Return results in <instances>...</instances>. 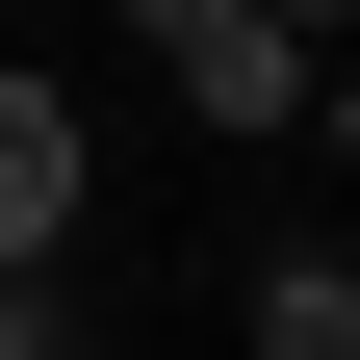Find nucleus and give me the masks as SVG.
Wrapping results in <instances>:
<instances>
[{
	"label": "nucleus",
	"instance_id": "nucleus-1",
	"mask_svg": "<svg viewBox=\"0 0 360 360\" xmlns=\"http://www.w3.org/2000/svg\"><path fill=\"white\" fill-rule=\"evenodd\" d=\"M155 77H180L206 129H309V26H283V0H180V26H155Z\"/></svg>",
	"mask_w": 360,
	"mask_h": 360
},
{
	"label": "nucleus",
	"instance_id": "nucleus-2",
	"mask_svg": "<svg viewBox=\"0 0 360 360\" xmlns=\"http://www.w3.org/2000/svg\"><path fill=\"white\" fill-rule=\"evenodd\" d=\"M52 232H77V77L0 52V257H52Z\"/></svg>",
	"mask_w": 360,
	"mask_h": 360
},
{
	"label": "nucleus",
	"instance_id": "nucleus-3",
	"mask_svg": "<svg viewBox=\"0 0 360 360\" xmlns=\"http://www.w3.org/2000/svg\"><path fill=\"white\" fill-rule=\"evenodd\" d=\"M232 360H360V257H283V283H257V335Z\"/></svg>",
	"mask_w": 360,
	"mask_h": 360
},
{
	"label": "nucleus",
	"instance_id": "nucleus-4",
	"mask_svg": "<svg viewBox=\"0 0 360 360\" xmlns=\"http://www.w3.org/2000/svg\"><path fill=\"white\" fill-rule=\"evenodd\" d=\"M309 129H335V155H360V26H335V52H309Z\"/></svg>",
	"mask_w": 360,
	"mask_h": 360
},
{
	"label": "nucleus",
	"instance_id": "nucleus-5",
	"mask_svg": "<svg viewBox=\"0 0 360 360\" xmlns=\"http://www.w3.org/2000/svg\"><path fill=\"white\" fill-rule=\"evenodd\" d=\"M283 26H309V52H335V26H360V0H283Z\"/></svg>",
	"mask_w": 360,
	"mask_h": 360
},
{
	"label": "nucleus",
	"instance_id": "nucleus-6",
	"mask_svg": "<svg viewBox=\"0 0 360 360\" xmlns=\"http://www.w3.org/2000/svg\"><path fill=\"white\" fill-rule=\"evenodd\" d=\"M129 26H180V0H129Z\"/></svg>",
	"mask_w": 360,
	"mask_h": 360
},
{
	"label": "nucleus",
	"instance_id": "nucleus-7",
	"mask_svg": "<svg viewBox=\"0 0 360 360\" xmlns=\"http://www.w3.org/2000/svg\"><path fill=\"white\" fill-rule=\"evenodd\" d=\"M26 360H77V335H26Z\"/></svg>",
	"mask_w": 360,
	"mask_h": 360
}]
</instances>
